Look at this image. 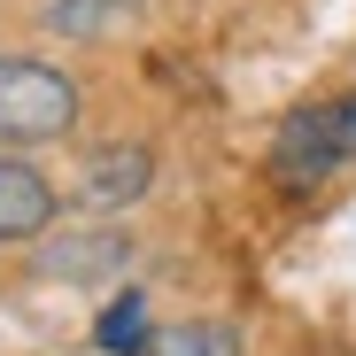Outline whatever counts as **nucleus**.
Returning <instances> with one entry per match:
<instances>
[{
	"mask_svg": "<svg viewBox=\"0 0 356 356\" xmlns=\"http://www.w3.org/2000/svg\"><path fill=\"white\" fill-rule=\"evenodd\" d=\"M78 124V86L31 54H0V132L8 140H63Z\"/></svg>",
	"mask_w": 356,
	"mask_h": 356,
	"instance_id": "f257e3e1",
	"label": "nucleus"
},
{
	"mask_svg": "<svg viewBox=\"0 0 356 356\" xmlns=\"http://www.w3.org/2000/svg\"><path fill=\"white\" fill-rule=\"evenodd\" d=\"M271 163L286 178H333L341 163H356V93L294 108L279 124V140H271Z\"/></svg>",
	"mask_w": 356,
	"mask_h": 356,
	"instance_id": "f03ea898",
	"label": "nucleus"
},
{
	"mask_svg": "<svg viewBox=\"0 0 356 356\" xmlns=\"http://www.w3.org/2000/svg\"><path fill=\"white\" fill-rule=\"evenodd\" d=\"M47 225H54V186H47L24 155H0V248L39 241Z\"/></svg>",
	"mask_w": 356,
	"mask_h": 356,
	"instance_id": "39448f33",
	"label": "nucleus"
},
{
	"mask_svg": "<svg viewBox=\"0 0 356 356\" xmlns=\"http://www.w3.org/2000/svg\"><path fill=\"white\" fill-rule=\"evenodd\" d=\"M93 341H101L108 356H147V348H155V341H147V294L124 286V294L93 318Z\"/></svg>",
	"mask_w": 356,
	"mask_h": 356,
	"instance_id": "423d86ee",
	"label": "nucleus"
},
{
	"mask_svg": "<svg viewBox=\"0 0 356 356\" xmlns=\"http://www.w3.org/2000/svg\"><path fill=\"white\" fill-rule=\"evenodd\" d=\"M116 16H124V0H54V8H47V24L70 31V39H101Z\"/></svg>",
	"mask_w": 356,
	"mask_h": 356,
	"instance_id": "6e6552de",
	"label": "nucleus"
},
{
	"mask_svg": "<svg viewBox=\"0 0 356 356\" xmlns=\"http://www.w3.org/2000/svg\"><path fill=\"white\" fill-rule=\"evenodd\" d=\"M147 178H155V147L124 140V147H93V155H86L78 194H86L93 209H132V202L147 194Z\"/></svg>",
	"mask_w": 356,
	"mask_h": 356,
	"instance_id": "20e7f679",
	"label": "nucleus"
},
{
	"mask_svg": "<svg viewBox=\"0 0 356 356\" xmlns=\"http://www.w3.org/2000/svg\"><path fill=\"white\" fill-rule=\"evenodd\" d=\"M132 264V241L116 225H86V232H54V241H39V271L63 279V286H101Z\"/></svg>",
	"mask_w": 356,
	"mask_h": 356,
	"instance_id": "7ed1b4c3",
	"label": "nucleus"
},
{
	"mask_svg": "<svg viewBox=\"0 0 356 356\" xmlns=\"http://www.w3.org/2000/svg\"><path fill=\"white\" fill-rule=\"evenodd\" d=\"M147 356H241V333L217 325V318H202V325H170Z\"/></svg>",
	"mask_w": 356,
	"mask_h": 356,
	"instance_id": "0eeeda50",
	"label": "nucleus"
}]
</instances>
